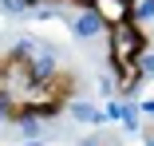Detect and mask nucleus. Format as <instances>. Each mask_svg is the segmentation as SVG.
Returning a JSON list of instances; mask_svg holds the SVG:
<instances>
[{
  "label": "nucleus",
  "instance_id": "6e6552de",
  "mask_svg": "<svg viewBox=\"0 0 154 146\" xmlns=\"http://www.w3.org/2000/svg\"><path fill=\"white\" fill-rule=\"evenodd\" d=\"M24 146H44V142H24Z\"/></svg>",
  "mask_w": 154,
  "mask_h": 146
},
{
  "label": "nucleus",
  "instance_id": "423d86ee",
  "mask_svg": "<svg viewBox=\"0 0 154 146\" xmlns=\"http://www.w3.org/2000/svg\"><path fill=\"white\" fill-rule=\"evenodd\" d=\"M16 126H20V134H24V138H28V142H40V138H36V134H40V130H44V126H40V119H20V123H16Z\"/></svg>",
  "mask_w": 154,
  "mask_h": 146
},
{
  "label": "nucleus",
  "instance_id": "f03ea898",
  "mask_svg": "<svg viewBox=\"0 0 154 146\" xmlns=\"http://www.w3.org/2000/svg\"><path fill=\"white\" fill-rule=\"evenodd\" d=\"M71 32H75L79 40H91V36H99V32H107V24H103V16H99L95 8H87V12H79V16H75V24H71Z\"/></svg>",
  "mask_w": 154,
  "mask_h": 146
},
{
  "label": "nucleus",
  "instance_id": "0eeeda50",
  "mask_svg": "<svg viewBox=\"0 0 154 146\" xmlns=\"http://www.w3.org/2000/svg\"><path fill=\"white\" fill-rule=\"evenodd\" d=\"M154 20V0H138V8H134V24H146Z\"/></svg>",
  "mask_w": 154,
  "mask_h": 146
},
{
  "label": "nucleus",
  "instance_id": "7ed1b4c3",
  "mask_svg": "<svg viewBox=\"0 0 154 146\" xmlns=\"http://www.w3.org/2000/svg\"><path fill=\"white\" fill-rule=\"evenodd\" d=\"M67 111H71V119H79V123H103V119H107L103 111H95L91 103H79V99H75V103H71Z\"/></svg>",
  "mask_w": 154,
  "mask_h": 146
},
{
  "label": "nucleus",
  "instance_id": "39448f33",
  "mask_svg": "<svg viewBox=\"0 0 154 146\" xmlns=\"http://www.w3.org/2000/svg\"><path fill=\"white\" fill-rule=\"evenodd\" d=\"M28 8H36V0H0V12H8V16H20Z\"/></svg>",
  "mask_w": 154,
  "mask_h": 146
},
{
  "label": "nucleus",
  "instance_id": "f257e3e1",
  "mask_svg": "<svg viewBox=\"0 0 154 146\" xmlns=\"http://www.w3.org/2000/svg\"><path fill=\"white\" fill-rule=\"evenodd\" d=\"M91 8H95V12L103 16V24H107V28H115V24H127V20H134L138 0H91Z\"/></svg>",
  "mask_w": 154,
  "mask_h": 146
},
{
  "label": "nucleus",
  "instance_id": "20e7f679",
  "mask_svg": "<svg viewBox=\"0 0 154 146\" xmlns=\"http://www.w3.org/2000/svg\"><path fill=\"white\" fill-rule=\"evenodd\" d=\"M119 123L127 126V130H134V126H138V103H122V111H119Z\"/></svg>",
  "mask_w": 154,
  "mask_h": 146
}]
</instances>
